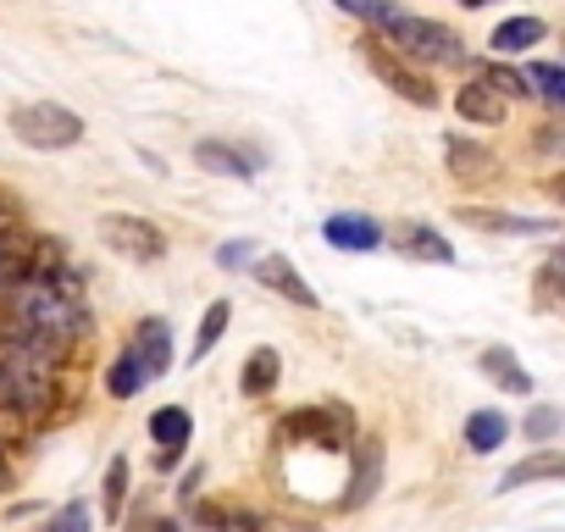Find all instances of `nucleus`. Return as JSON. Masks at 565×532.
I'll list each match as a JSON object with an SVG mask.
<instances>
[{"instance_id": "nucleus-1", "label": "nucleus", "mask_w": 565, "mask_h": 532, "mask_svg": "<svg viewBox=\"0 0 565 532\" xmlns=\"http://www.w3.org/2000/svg\"><path fill=\"white\" fill-rule=\"evenodd\" d=\"M89 311L73 295V278L40 273L29 266V278L0 295V350H23L40 361H62L84 333H89Z\"/></svg>"}, {"instance_id": "nucleus-2", "label": "nucleus", "mask_w": 565, "mask_h": 532, "mask_svg": "<svg viewBox=\"0 0 565 532\" xmlns=\"http://www.w3.org/2000/svg\"><path fill=\"white\" fill-rule=\"evenodd\" d=\"M372 34L388 40V45H394L399 56H411L416 67H455V62H466L455 29H444V23H433V18H416V12H405V7H394Z\"/></svg>"}, {"instance_id": "nucleus-3", "label": "nucleus", "mask_w": 565, "mask_h": 532, "mask_svg": "<svg viewBox=\"0 0 565 532\" xmlns=\"http://www.w3.org/2000/svg\"><path fill=\"white\" fill-rule=\"evenodd\" d=\"M56 361L23 355V350H0V411H18V416H45L56 405Z\"/></svg>"}, {"instance_id": "nucleus-4", "label": "nucleus", "mask_w": 565, "mask_h": 532, "mask_svg": "<svg viewBox=\"0 0 565 532\" xmlns=\"http://www.w3.org/2000/svg\"><path fill=\"white\" fill-rule=\"evenodd\" d=\"M7 128L29 145V150H73L84 139V117L62 100H29V106H12Z\"/></svg>"}, {"instance_id": "nucleus-5", "label": "nucleus", "mask_w": 565, "mask_h": 532, "mask_svg": "<svg viewBox=\"0 0 565 532\" xmlns=\"http://www.w3.org/2000/svg\"><path fill=\"white\" fill-rule=\"evenodd\" d=\"M361 56H366V67H372V78H383L399 100H411V106H422V111H433L438 106V89H433V78L411 62V56H399L388 40H361Z\"/></svg>"}, {"instance_id": "nucleus-6", "label": "nucleus", "mask_w": 565, "mask_h": 532, "mask_svg": "<svg viewBox=\"0 0 565 532\" xmlns=\"http://www.w3.org/2000/svg\"><path fill=\"white\" fill-rule=\"evenodd\" d=\"M282 444H317V449H344L355 444V411L350 405H306L277 422Z\"/></svg>"}, {"instance_id": "nucleus-7", "label": "nucleus", "mask_w": 565, "mask_h": 532, "mask_svg": "<svg viewBox=\"0 0 565 532\" xmlns=\"http://www.w3.org/2000/svg\"><path fill=\"white\" fill-rule=\"evenodd\" d=\"M100 238H106V249H117L122 260H139V266L167 255V233L150 216H134V211H106L100 216Z\"/></svg>"}, {"instance_id": "nucleus-8", "label": "nucleus", "mask_w": 565, "mask_h": 532, "mask_svg": "<svg viewBox=\"0 0 565 532\" xmlns=\"http://www.w3.org/2000/svg\"><path fill=\"white\" fill-rule=\"evenodd\" d=\"M255 284L266 289V295H277V300H289V306H300V311H317V289L300 278V266L289 260V255H277V249H266V255H255Z\"/></svg>"}, {"instance_id": "nucleus-9", "label": "nucleus", "mask_w": 565, "mask_h": 532, "mask_svg": "<svg viewBox=\"0 0 565 532\" xmlns=\"http://www.w3.org/2000/svg\"><path fill=\"white\" fill-rule=\"evenodd\" d=\"M194 161L216 178H238V183H255V167H260V150L255 145H227V139H200L194 145Z\"/></svg>"}, {"instance_id": "nucleus-10", "label": "nucleus", "mask_w": 565, "mask_h": 532, "mask_svg": "<svg viewBox=\"0 0 565 532\" xmlns=\"http://www.w3.org/2000/svg\"><path fill=\"white\" fill-rule=\"evenodd\" d=\"M150 438L161 444V455H156V466H161V471H172V466L183 460V449H189V438H194V416H189L183 405H161V411L150 416Z\"/></svg>"}, {"instance_id": "nucleus-11", "label": "nucleus", "mask_w": 565, "mask_h": 532, "mask_svg": "<svg viewBox=\"0 0 565 532\" xmlns=\"http://www.w3.org/2000/svg\"><path fill=\"white\" fill-rule=\"evenodd\" d=\"M444 161H449V178H460V183H488L499 172V156L488 145L466 139V134H449L444 139Z\"/></svg>"}, {"instance_id": "nucleus-12", "label": "nucleus", "mask_w": 565, "mask_h": 532, "mask_svg": "<svg viewBox=\"0 0 565 532\" xmlns=\"http://www.w3.org/2000/svg\"><path fill=\"white\" fill-rule=\"evenodd\" d=\"M394 249L405 260H427V266H449L455 260V244L433 227V222H399L394 227Z\"/></svg>"}, {"instance_id": "nucleus-13", "label": "nucleus", "mask_w": 565, "mask_h": 532, "mask_svg": "<svg viewBox=\"0 0 565 532\" xmlns=\"http://www.w3.org/2000/svg\"><path fill=\"white\" fill-rule=\"evenodd\" d=\"M383 488V438H355V471H350V493H344V510H361L372 504Z\"/></svg>"}, {"instance_id": "nucleus-14", "label": "nucleus", "mask_w": 565, "mask_h": 532, "mask_svg": "<svg viewBox=\"0 0 565 532\" xmlns=\"http://www.w3.org/2000/svg\"><path fill=\"white\" fill-rule=\"evenodd\" d=\"M460 222L482 227V233H510V238H548L554 222L537 216H515V211H493V205H460Z\"/></svg>"}, {"instance_id": "nucleus-15", "label": "nucleus", "mask_w": 565, "mask_h": 532, "mask_svg": "<svg viewBox=\"0 0 565 532\" xmlns=\"http://www.w3.org/2000/svg\"><path fill=\"white\" fill-rule=\"evenodd\" d=\"M322 238H328L333 249H377V244H383V227H377V216H366V211H333V216L322 222Z\"/></svg>"}, {"instance_id": "nucleus-16", "label": "nucleus", "mask_w": 565, "mask_h": 532, "mask_svg": "<svg viewBox=\"0 0 565 532\" xmlns=\"http://www.w3.org/2000/svg\"><path fill=\"white\" fill-rule=\"evenodd\" d=\"M477 366H482V377L493 383V389H504V394H532V372L515 361V350H504V344H488L482 355H477Z\"/></svg>"}, {"instance_id": "nucleus-17", "label": "nucleus", "mask_w": 565, "mask_h": 532, "mask_svg": "<svg viewBox=\"0 0 565 532\" xmlns=\"http://www.w3.org/2000/svg\"><path fill=\"white\" fill-rule=\"evenodd\" d=\"M128 350L150 366V377H161L167 366H172V333H167V322L161 317H145V322H134V339H128Z\"/></svg>"}, {"instance_id": "nucleus-18", "label": "nucleus", "mask_w": 565, "mask_h": 532, "mask_svg": "<svg viewBox=\"0 0 565 532\" xmlns=\"http://www.w3.org/2000/svg\"><path fill=\"white\" fill-rule=\"evenodd\" d=\"M526 482H565V455H559V449H537V455L515 460V466L499 477V493H515V488H526Z\"/></svg>"}, {"instance_id": "nucleus-19", "label": "nucleus", "mask_w": 565, "mask_h": 532, "mask_svg": "<svg viewBox=\"0 0 565 532\" xmlns=\"http://www.w3.org/2000/svg\"><path fill=\"white\" fill-rule=\"evenodd\" d=\"M455 111H460L466 123H482V128H499L510 106H504V95H499L493 84H482V78H471V84H466V89L455 95Z\"/></svg>"}, {"instance_id": "nucleus-20", "label": "nucleus", "mask_w": 565, "mask_h": 532, "mask_svg": "<svg viewBox=\"0 0 565 532\" xmlns=\"http://www.w3.org/2000/svg\"><path fill=\"white\" fill-rule=\"evenodd\" d=\"M277 383H282V355H277L271 344L249 350V361H244V372H238V389H244V400H266Z\"/></svg>"}, {"instance_id": "nucleus-21", "label": "nucleus", "mask_w": 565, "mask_h": 532, "mask_svg": "<svg viewBox=\"0 0 565 532\" xmlns=\"http://www.w3.org/2000/svg\"><path fill=\"white\" fill-rule=\"evenodd\" d=\"M150 383H156V377H150V366H145L134 350H122V355L111 361V372H106V394H111V400H139Z\"/></svg>"}, {"instance_id": "nucleus-22", "label": "nucleus", "mask_w": 565, "mask_h": 532, "mask_svg": "<svg viewBox=\"0 0 565 532\" xmlns=\"http://www.w3.org/2000/svg\"><path fill=\"white\" fill-rule=\"evenodd\" d=\"M510 438V416L504 411H471L466 416V449L471 455H493Z\"/></svg>"}, {"instance_id": "nucleus-23", "label": "nucleus", "mask_w": 565, "mask_h": 532, "mask_svg": "<svg viewBox=\"0 0 565 532\" xmlns=\"http://www.w3.org/2000/svg\"><path fill=\"white\" fill-rule=\"evenodd\" d=\"M543 34H548V29H543V18H504V23L493 29V40H488V45H493L499 56H521V51H532Z\"/></svg>"}, {"instance_id": "nucleus-24", "label": "nucleus", "mask_w": 565, "mask_h": 532, "mask_svg": "<svg viewBox=\"0 0 565 532\" xmlns=\"http://www.w3.org/2000/svg\"><path fill=\"white\" fill-rule=\"evenodd\" d=\"M227 322H233V306L227 300H211L205 306V317H200V333H194V350H189V366H200L216 344H222V333H227Z\"/></svg>"}, {"instance_id": "nucleus-25", "label": "nucleus", "mask_w": 565, "mask_h": 532, "mask_svg": "<svg viewBox=\"0 0 565 532\" xmlns=\"http://www.w3.org/2000/svg\"><path fill=\"white\" fill-rule=\"evenodd\" d=\"M100 510H106V521H122V510H128V455H111L106 482H100Z\"/></svg>"}, {"instance_id": "nucleus-26", "label": "nucleus", "mask_w": 565, "mask_h": 532, "mask_svg": "<svg viewBox=\"0 0 565 532\" xmlns=\"http://www.w3.org/2000/svg\"><path fill=\"white\" fill-rule=\"evenodd\" d=\"M526 89H532L537 100H548L554 111H565V67H559V62H532V67H526Z\"/></svg>"}, {"instance_id": "nucleus-27", "label": "nucleus", "mask_w": 565, "mask_h": 532, "mask_svg": "<svg viewBox=\"0 0 565 532\" xmlns=\"http://www.w3.org/2000/svg\"><path fill=\"white\" fill-rule=\"evenodd\" d=\"M537 300L554 306V311L565 317V249H559L554 260H543V273H537Z\"/></svg>"}, {"instance_id": "nucleus-28", "label": "nucleus", "mask_w": 565, "mask_h": 532, "mask_svg": "<svg viewBox=\"0 0 565 532\" xmlns=\"http://www.w3.org/2000/svg\"><path fill=\"white\" fill-rule=\"evenodd\" d=\"M482 84H493L504 100H515V95H532V89H526V73H510V67H499V62H493V67H482Z\"/></svg>"}, {"instance_id": "nucleus-29", "label": "nucleus", "mask_w": 565, "mask_h": 532, "mask_svg": "<svg viewBox=\"0 0 565 532\" xmlns=\"http://www.w3.org/2000/svg\"><path fill=\"white\" fill-rule=\"evenodd\" d=\"M554 433H559V411H554V405H532V411H526V438H532V444H548Z\"/></svg>"}, {"instance_id": "nucleus-30", "label": "nucleus", "mask_w": 565, "mask_h": 532, "mask_svg": "<svg viewBox=\"0 0 565 532\" xmlns=\"http://www.w3.org/2000/svg\"><path fill=\"white\" fill-rule=\"evenodd\" d=\"M45 532H89V504H84V499L62 504V510L45 521Z\"/></svg>"}, {"instance_id": "nucleus-31", "label": "nucleus", "mask_w": 565, "mask_h": 532, "mask_svg": "<svg viewBox=\"0 0 565 532\" xmlns=\"http://www.w3.org/2000/svg\"><path fill=\"white\" fill-rule=\"evenodd\" d=\"M333 7H339V12H350V18H361V23H372V29H377V23H383V18H388V12H394V0H333Z\"/></svg>"}, {"instance_id": "nucleus-32", "label": "nucleus", "mask_w": 565, "mask_h": 532, "mask_svg": "<svg viewBox=\"0 0 565 532\" xmlns=\"http://www.w3.org/2000/svg\"><path fill=\"white\" fill-rule=\"evenodd\" d=\"M23 278H29V260H23L7 238H0V295H7L12 284H23Z\"/></svg>"}, {"instance_id": "nucleus-33", "label": "nucleus", "mask_w": 565, "mask_h": 532, "mask_svg": "<svg viewBox=\"0 0 565 532\" xmlns=\"http://www.w3.org/2000/svg\"><path fill=\"white\" fill-rule=\"evenodd\" d=\"M249 255H255V244H249V238H233V244L216 249V266H244Z\"/></svg>"}, {"instance_id": "nucleus-34", "label": "nucleus", "mask_w": 565, "mask_h": 532, "mask_svg": "<svg viewBox=\"0 0 565 532\" xmlns=\"http://www.w3.org/2000/svg\"><path fill=\"white\" fill-rule=\"evenodd\" d=\"M150 532H183V521H167L161 515V521H150Z\"/></svg>"}, {"instance_id": "nucleus-35", "label": "nucleus", "mask_w": 565, "mask_h": 532, "mask_svg": "<svg viewBox=\"0 0 565 532\" xmlns=\"http://www.w3.org/2000/svg\"><path fill=\"white\" fill-rule=\"evenodd\" d=\"M548 194H554V200L565 205V172H559V178H548Z\"/></svg>"}, {"instance_id": "nucleus-36", "label": "nucleus", "mask_w": 565, "mask_h": 532, "mask_svg": "<svg viewBox=\"0 0 565 532\" xmlns=\"http://www.w3.org/2000/svg\"><path fill=\"white\" fill-rule=\"evenodd\" d=\"M7 482H12V460H7V455H0V488H7Z\"/></svg>"}, {"instance_id": "nucleus-37", "label": "nucleus", "mask_w": 565, "mask_h": 532, "mask_svg": "<svg viewBox=\"0 0 565 532\" xmlns=\"http://www.w3.org/2000/svg\"><path fill=\"white\" fill-rule=\"evenodd\" d=\"M460 7H488V0H460Z\"/></svg>"}]
</instances>
